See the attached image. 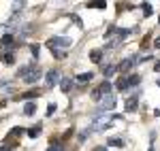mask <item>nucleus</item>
Wrapping results in <instances>:
<instances>
[{"mask_svg":"<svg viewBox=\"0 0 160 151\" xmlns=\"http://www.w3.org/2000/svg\"><path fill=\"white\" fill-rule=\"evenodd\" d=\"M143 13H145V17H149V15H152V4L145 2V4H143Z\"/></svg>","mask_w":160,"mask_h":151,"instance_id":"21","label":"nucleus"},{"mask_svg":"<svg viewBox=\"0 0 160 151\" xmlns=\"http://www.w3.org/2000/svg\"><path fill=\"white\" fill-rule=\"evenodd\" d=\"M41 96V92L38 89H32V92H26L24 94V100H32V98H38Z\"/></svg>","mask_w":160,"mask_h":151,"instance_id":"14","label":"nucleus"},{"mask_svg":"<svg viewBox=\"0 0 160 151\" xmlns=\"http://www.w3.org/2000/svg\"><path fill=\"white\" fill-rule=\"evenodd\" d=\"M0 60H2L4 64H13L15 62V55H13V51H7V53L0 51Z\"/></svg>","mask_w":160,"mask_h":151,"instance_id":"8","label":"nucleus"},{"mask_svg":"<svg viewBox=\"0 0 160 151\" xmlns=\"http://www.w3.org/2000/svg\"><path fill=\"white\" fill-rule=\"evenodd\" d=\"M92 79H94V75H92V73H83V75L77 77V81H79V83H86V81H92Z\"/></svg>","mask_w":160,"mask_h":151,"instance_id":"16","label":"nucleus"},{"mask_svg":"<svg viewBox=\"0 0 160 151\" xmlns=\"http://www.w3.org/2000/svg\"><path fill=\"white\" fill-rule=\"evenodd\" d=\"M47 151H64V149H62V145H60V143H51V147H49Z\"/></svg>","mask_w":160,"mask_h":151,"instance_id":"20","label":"nucleus"},{"mask_svg":"<svg viewBox=\"0 0 160 151\" xmlns=\"http://www.w3.org/2000/svg\"><path fill=\"white\" fill-rule=\"evenodd\" d=\"M137 60H139L137 55H130V58H126V60H124V62L118 66V70H124V73H126V70H130V68H132V66L137 64Z\"/></svg>","mask_w":160,"mask_h":151,"instance_id":"5","label":"nucleus"},{"mask_svg":"<svg viewBox=\"0 0 160 151\" xmlns=\"http://www.w3.org/2000/svg\"><path fill=\"white\" fill-rule=\"evenodd\" d=\"M102 73H105V77H107V79H109V77H113L115 73H118V66H115V64H109V66H107Z\"/></svg>","mask_w":160,"mask_h":151,"instance_id":"13","label":"nucleus"},{"mask_svg":"<svg viewBox=\"0 0 160 151\" xmlns=\"http://www.w3.org/2000/svg\"><path fill=\"white\" fill-rule=\"evenodd\" d=\"M109 145H111V147H122L124 140L122 139H109Z\"/></svg>","mask_w":160,"mask_h":151,"instance_id":"19","label":"nucleus"},{"mask_svg":"<svg viewBox=\"0 0 160 151\" xmlns=\"http://www.w3.org/2000/svg\"><path fill=\"white\" fill-rule=\"evenodd\" d=\"M58 81H60V70H58V68H51L49 73L45 75V83H47V85H56Z\"/></svg>","mask_w":160,"mask_h":151,"instance_id":"4","label":"nucleus"},{"mask_svg":"<svg viewBox=\"0 0 160 151\" xmlns=\"http://www.w3.org/2000/svg\"><path fill=\"white\" fill-rule=\"evenodd\" d=\"M60 87H62V92H71L73 89V79H62Z\"/></svg>","mask_w":160,"mask_h":151,"instance_id":"11","label":"nucleus"},{"mask_svg":"<svg viewBox=\"0 0 160 151\" xmlns=\"http://www.w3.org/2000/svg\"><path fill=\"white\" fill-rule=\"evenodd\" d=\"M115 104H118L115 96L109 94V96H105V98L98 102V111H111V109H115Z\"/></svg>","mask_w":160,"mask_h":151,"instance_id":"2","label":"nucleus"},{"mask_svg":"<svg viewBox=\"0 0 160 151\" xmlns=\"http://www.w3.org/2000/svg\"><path fill=\"white\" fill-rule=\"evenodd\" d=\"M139 81H141V77H139V75H130L128 79H126V85H130V87H137V85H139Z\"/></svg>","mask_w":160,"mask_h":151,"instance_id":"10","label":"nucleus"},{"mask_svg":"<svg viewBox=\"0 0 160 151\" xmlns=\"http://www.w3.org/2000/svg\"><path fill=\"white\" fill-rule=\"evenodd\" d=\"M154 70H156V73H160V62H156V66H154Z\"/></svg>","mask_w":160,"mask_h":151,"instance_id":"27","label":"nucleus"},{"mask_svg":"<svg viewBox=\"0 0 160 151\" xmlns=\"http://www.w3.org/2000/svg\"><path fill=\"white\" fill-rule=\"evenodd\" d=\"M158 21H160V19H158Z\"/></svg>","mask_w":160,"mask_h":151,"instance_id":"30","label":"nucleus"},{"mask_svg":"<svg viewBox=\"0 0 160 151\" xmlns=\"http://www.w3.org/2000/svg\"><path fill=\"white\" fill-rule=\"evenodd\" d=\"M126 87H128V85H126V79H120V81H118V89H120V92H124Z\"/></svg>","mask_w":160,"mask_h":151,"instance_id":"22","label":"nucleus"},{"mask_svg":"<svg viewBox=\"0 0 160 151\" xmlns=\"http://www.w3.org/2000/svg\"><path fill=\"white\" fill-rule=\"evenodd\" d=\"M34 111H37V104H34V102H28V104L24 106V113L26 115H34Z\"/></svg>","mask_w":160,"mask_h":151,"instance_id":"15","label":"nucleus"},{"mask_svg":"<svg viewBox=\"0 0 160 151\" xmlns=\"http://www.w3.org/2000/svg\"><path fill=\"white\" fill-rule=\"evenodd\" d=\"M139 98H137V96H130V98H128V100H126V111H137V106H139Z\"/></svg>","mask_w":160,"mask_h":151,"instance_id":"7","label":"nucleus"},{"mask_svg":"<svg viewBox=\"0 0 160 151\" xmlns=\"http://www.w3.org/2000/svg\"><path fill=\"white\" fill-rule=\"evenodd\" d=\"M96 92H98L100 96H102V94H105V96H109V94H111V83H109V81H105V83H102Z\"/></svg>","mask_w":160,"mask_h":151,"instance_id":"9","label":"nucleus"},{"mask_svg":"<svg viewBox=\"0 0 160 151\" xmlns=\"http://www.w3.org/2000/svg\"><path fill=\"white\" fill-rule=\"evenodd\" d=\"M149 151H154V149H149Z\"/></svg>","mask_w":160,"mask_h":151,"instance_id":"29","label":"nucleus"},{"mask_svg":"<svg viewBox=\"0 0 160 151\" xmlns=\"http://www.w3.org/2000/svg\"><path fill=\"white\" fill-rule=\"evenodd\" d=\"M156 83H158V87H160V79H158V81H156Z\"/></svg>","mask_w":160,"mask_h":151,"instance_id":"28","label":"nucleus"},{"mask_svg":"<svg viewBox=\"0 0 160 151\" xmlns=\"http://www.w3.org/2000/svg\"><path fill=\"white\" fill-rule=\"evenodd\" d=\"M154 47H156V49H160V36L156 38V43H154Z\"/></svg>","mask_w":160,"mask_h":151,"instance_id":"26","label":"nucleus"},{"mask_svg":"<svg viewBox=\"0 0 160 151\" xmlns=\"http://www.w3.org/2000/svg\"><path fill=\"white\" fill-rule=\"evenodd\" d=\"M90 60H92V62H96V64H98L100 60H102V51H100V49H94L92 53H90Z\"/></svg>","mask_w":160,"mask_h":151,"instance_id":"12","label":"nucleus"},{"mask_svg":"<svg viewBox=\"0 0 160 151\" xmlns=\"http://www.w3.org/2000/svg\"><path fill=\"white\" fill-rule=\"evenodd\" d=\"M22 132H24V130H22V128H13L11 132H9V134H13V136H19V134H22Z\"/></svg>","mask_w":160,"mask_h":151,"instance_id":"24","label":"nucleus"},{"mask_svg":"<svg viewBox=\"0 0 160 151\" xmlns=\"http://www.w3.org/2000/svg\"><path fill=\"white\" fill-rule=\"evenodd\" d=\"M38 49H41L38 45H30V51H32V55H34V58H38Z\"/></svg>","mask_w":160,"mask_h":151,"instance_id":"23","label":"nucleus"},{"mask_svg":"<svg viewBox=\"0 0 160 151\" xmlns=\"http://www.w3.org/2000/svg\"><path fill=\"white\" fill-rule=\"evenodd\" d=\"M56 113V104H49V109H47V115H53Z\"/></svg>","mask_w":160,"mask_h":151,"instance_id":"25","label":"nucleus"},{"mask_svg":"<svg viewBox=\"0 0 160 151\" xmlns=\"http://www.w3.org/2000/svg\"><path fill=\"white\" fill-rule=\"evenodd\" d=\"M11 43H13V34H4L0 38V45H11Z\"/></svg>","mask_w":160,"mask_h":151,"instance_id":"18","label":"nucleus"},{"mask_svg":"<svg viewBox=\"0 0 160 151\" xmlns=\"http://www.w3.org/2000/svg\"><path fill=\"white\" fill-rule=\"evenodd\" d=\"M38 134H41V126H34V128L28 130V136H30V139H37Z\"/></svg>","mask_w":160,"mask_h":151,"instance_id":"17","label":"nucleus"},{"mask_svg":"<svg viewBox=\"0 0 160 151\" xmlns=\"http://www.w3.org/2000/svg\"><path fill=\"white\" fill-rule=\"evenodd\" d=\"M41 75H43V70H41L38 66H32V68L24 75V81H26V83H34V81L41 79Z\"/></svg>","mask_w":160,"mask_h":151,"instance_id":"3","label":"nucleus"},{"mask_svg":"<svg viewBox=\"0 0 160 151\" xmlns=\"http://www.w3.org/2000/svg\"><path fill=\"white\" fill-rule=\"evenodd\" d=\"M109 124H111V115H96L92 126L88 128V132H102V130L109 128Z\"/></svg>","mask_w":160,"mask_h":151,"instance_id":"1","label":"nucleus"},{"mask_svg":"<svg viewBox=\"0 0 160 151\" xmlns=\"http://www.w3.org/2000/svg\"><path fill=\"white\" fill-rule=\"evenodd\" d=\"M71 43H73V40H71V38H66V36H64V38H62V36H56V38H51L47 45H49V47H56V45H60V47H68Z\"/></svg>","mask_w":160,"mask_h":151,"instance_id":"6","label":"nucleus"}]
</instances>
